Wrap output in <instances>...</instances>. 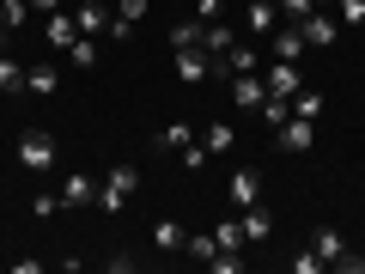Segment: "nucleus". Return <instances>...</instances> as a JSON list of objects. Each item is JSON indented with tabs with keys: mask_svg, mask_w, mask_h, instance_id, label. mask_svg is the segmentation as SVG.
<instances>
[{
	"mask_svg": "<svg viewBox=\"0 0 365 274\" xmlns=\"http://www.w3.org/2000/svg\"><path fill=\"white\" fill-rule=\"evenodd\" d=\"M55 6H61V0H31V13H55Z\"/></svg>",
	"mask_w": 365,
	"mask_h": 274,
	"instance_id": "4c0bfd02",
	"label": "nucleus"
},
{
	"mask_svg": "<svg viewBox=\"0 0 365 274\" xmlns=\"http://www.w3.org/2000/svg\"><path fill=\"white\" fill-rule=\"evenodd\" d=\"M274 25H280V6L274 0H244V31L250 37H274Z\"/></svg>",
	"mask_w": 365,
	"mask_h": 274,
	"instance_id": "423d86ee",
	"label": "nucleus"
},
{
	"mask_svg": "<svg viewBox=\"0 0 365 274\" xmlns=\"http://www.w3.org/2000/svg\"><path fill=\"white\" fill-rule=\"evenodd\" d=\"M207 73H213V55L207 49H177V79H182V86H201Z\"/></svg>",
	"mask_w": 365,
	"mask_h": 274,
	"instance_id": "ddd939ff",
	"label": "nucleus"
},
{
	"mask_svg": "<svg viewBox=\"0 0 365 274\" xmlns=\"http://www.w3.org/2000/svg\"><path fill=\"white\" fill-rule=\"evenodd\" d=\"M31 213H37V220H55V213H61V189H37V196H31Z\"/></svg>",
	"mask_w": 365,
	"mask_h": 274,
	"instance_id": "bb28decb",
	"label": "nucleus"
},
{
	"mask_svg": "<svg viewBox=\"0 0 365 274\" xmlns=\"http://www.w3.org/2000/svg\"><path fill=\"white\" fill-rule=\"evenodd\" d=\"M182 165H189V171H201V165H207V146H201V141H189V146H182Z\"/></svg>",
	"mask_w": 365,
	"mask_h": 274,
	"instance_id": "f704fd0d",
	"label": "nucleus"
},
{
	"mask_svg": "<svg viewBox=\"0 0 365 274\" xmlns=\"http://www.w3.org/2000/svg\"><path fill=\"white\" fill-rule=\"evenodd\" d=\"M335 268H341V274H365V256H353V250H341V256H335Z\"/></svg>",
	"mask_w": 365,
	"mask_h": 274,
	"instance_id": "e433bc0d",
	"label": "nucleus"
},
{
	"mask_svg": "<svg viewBox=\"0 0 365 274\" xmlns=\"http://www.w3.org/2000/svg\"><path fill=\"white\" fill-rule=\"evenodd\" d=\"M67 61L86 73V67H98V37H73V49H67Z\"/></svg>",
	"mask_w": 365,
	"mask_h": 274,
	"instance_id": "5701e85b",
	"label": "nucleus"
},
{
	"mask_svg": "<svg viewBox=\"0 0 365 274\" xmlns=\"http://www.w3.org/2000/svg\"><path fill=\"white\" fill-rule=\"evenodd\" d=\"M287 268H292V274H323V256H317V250H299Z\"/></svg>",
	"mask_w": 365,
	"mask_h": 274,
	"instance_id": "473e14b6",
	"label": "nucleus"
},
{
	"mask_svg": "<svg viewBox=\"0 0 365 274\" xmlns=\"http://www.w3.org/2000/svg\"><path fill=\"white\" fill-rule=\"evenodd\" d=\"M274 146H280V153H311V146H317V122L287 116L280 128H274Z\"/></svg>",
	"mask_w": 365,
	"mask_h": 274,
	"instance_id": "7ed1b4c3",
	"label": "nucleus"
},
{
	"mask_svg": "<svg viewBox=\"0 0 365 274\" xmlns=\"http://www.w3.org/2000/svg\"><path fill=\"white\" fill-rule=\"evenodd\" d=\"M6 43H13V25H6V19H0V49H6Z\"/></svg>",
	"mask_w": 365,
	"mask_h": 274,
	"instance_id": "58836bf2",
	"label": "nucleus"
},
{
	"mask_svg": "<svg viewBox=\"0 0 365 274\" xmlns=\"http://www.w3.org/2000/svg\"><path fill=\"white\" fill-rule=\"evenodd\" d=\"M268 91H274V98H299V91H304L299 61H268Z\"/></svg>",
	"mask_w": 365,
	"mask_h": 274,
	"instance_id": "9d476101",
	"label": "nucleus"
},
{
	"mask_svg": "<svg viewBox=\"0 0 365 274\" xmlns=\"http://www.w3.org/2000/svg\"><path fill=\"white\" fill-rule=\"evenodd\" d=\"M329 13H335L341 25H365V0H335V6H329Z\"/></svg>",
	"mask_w": 365,
	"mask_h": 274,
	"instance_id": "7c9ffc66",
	"label": "nucleus"
},
{
	"mask_svg": "<svg viewBox=\"0 0 365 274\" xmlns=\"http://www.w3.org/2000/svg\"><path fill=\"white\" fill-rule=\"evenodd\" d=\"M213 274H244V250H213Z\"/></svg>",
	"mask_w": 365,
	"mask_h": 274,
	"instance_id": "c756f323",
	"label": "nucleus"
},
{
	"mask_svg": "<svg viewBox=\"0 0 365 274\" xmlns=\"http://www.w3.org/2000/svg\"><path fill=\"white\" fill-rule=\"evenodd\" d=\"M189 141H195V128H189V122H170V128H158V146H177V153H182Z\"/></svg>",
	"mask_w": 365,
	"mask_h": 274,
	"instance_id": "c85d7f7f",
	"label": "nucleus"
},
{
	"mask_svg": "<svg viewBox=\"0 0 365 274\" xmlns=\"http://www.w3.org/2000/svg\"><path fill=\"white\" fill-rule=\"evenodd\" d=\"M304 49H311V43H304V31L280 19V25H274V61H304Z\"/></svg>",
	"mask_w": 365,
	"mask_h": 274,
	"instance_id": "9b49d317",
	"label": "nucleus"
},
{
	"mask_svg": "<svg viewBox=\"0 0 365 274\" xmlns=\"http://www.w3.org/2000/svg\"><path fill=\"white\" fill-rule=\"evenodd\" d=\"M19 165L37 171V177H43V171H55V165H61L55 134H49V128H25V134H19Z\"/></svg>",
	"mask_w": 365,
	"mask_h": 274,
	"instance_id": "f03ea898",
	"label": "nucleus"
},
{
	"mask_svg": "<svg viewBox=\"0 0 365 274\" xmlns=\"http://www.w3.org/2000/svg\"><path fill=\"white\" fill-rule=\"evenodd\" d=\"M220 13H225V0H195V19H201V25H213Z\"/></svg>",
	"mask_w": 365,
	"mask_h": 274,
	"instance_id": "c9c22d12",
	"label": "nucleus"
},
{
	"mask_svg": "<svg viewBox=\"0 0 365 274\" xmlns=\"http://www.w3.org/2000/svg\"><path fill=\"white\" fill-rule=\"evenodd\" d=\"M110 0H79L73 6V25H79V37H98V31H110Z\"/></svg>",
	"mask_w": 365,
	"mask_h": 274,
	"instance_id": "39448f33",
	"label": "nucleus"
},
{
	"mask_svg": "<svg viewBox=\"0 0 365 274\" xmlns=\"http://www.w3.org/2000/svg\"><path fill=\"white\" fill-rule=\"evenodd\" d=\"M225 201H232V208H256L262 201V171H232V189H225Z\"/></svg>",
	"mask_w": 365,
	"mask_h": 274,
	"instance_id": "1a4fd4ad",
	"label": "nucleus"
},
{
	"mask_svg": "<svg viewBox=\"0 0 365 274\" xmlns=\"http://www.w3.org/2000/svg\"><path fill=\"white\" fill-rule=\"evenodd\" d=\"M146 6H153V0H116V13H110V31H104V37H134V25H140V19H146Z\"/></svg>",
	"mask_w": 365,
	"mask_h": 274,
	"instance_id": "0eeeda50",
	"label": "nucleus"
},
{
	"mask_svg": "<svg viewBox=\"0 0 365 274\" xmlns=\"http://www.w3.org/2000/svg\"><path fill=\"white\" fill-rule=\"evenodd\" d=\"M292 116H304V122H317V116H323V91H317V86H304L299 98H292Z\"/></svg>",
	"mask_w": 365,
	"mask_h": 274,
	"instance_id": "4be33fe9",
	"label": "nucleus"
},
{
	"mask_svg": "<svg viewBox=\"0 0 365 274\" xmlns=\"http://www.w3.org/2000/svg\"><path fill=\"white\" fill-rule=\"evenodd\" d=\"M232 43H237V37H232L225 25H220V19H213V25H207V37H201V49H207V55H225Z\"/></svg>",
	"mask_w": 365,
	"mask_h": 274,
	"instance_id": "cd10ccee",
	"label": "nucleus"
},
{
	"mask_svg": "<svg viewBox=\"0 0 365 274\" xmlns=\"http://www.w3.org/2000/svg\"><path fill=\"white\" fill-rule=\"evenodd\" d=\"M262 98H268V79L232 73V104H237V110H262Z\"/></svg>",
	"mask_w": 365,
	"mask_h": 274,
	"instance_id": "4468645a",
	"label": "nucleus"
},
{
	"mask_svg": "<svg viewBox=\"0 0 365 274\" xmlns=\"http://www.w3.org/2000/svg\"><path fill=\"white\" fill-rule=\"evenodd\" d=\"M311 250H317V256H323V268H335V256H341V250H347V238H341L335 225H323V232L311 238Z\"/></svg>",
	"mask_w": 365,
	"mask_h": 274,
	"instance_id": "6ab92c4d",
	"label": "nucleus"
},
{
	"mask_svg": "<svg viewBox=\"0 0 365 274\" xmlns=\"http://www.w3.org/2000/svg\"><path fill=\"white\" fill-rule=\"evenodd\" d=\"M43 37H49V49H73V37H79V25H73V13H49V25H43Z\"/></svg>",
	"mask_w": 365,
	"mask_h": 274,
	"instance_id": "dca6fc26",
	"label": "nucleus"
},
{
	"mask_svg": "<svg viewBox=\"0 0 365 274\" xmlns=\"http://www.w3.org/2000/svg\"><path fill=\"white\" fill-rule=\"evenodd\" d=\"M91 201H98V183L86 171H67L61 177V208H91Z\"/></svg>",
	"mask_w": 365,
	"mask_h": 274,
	"instance_id": "f8f14e48",
	"label": "nucleus"
},
{
	"mask_svg": "<svg viewBox=\"0 0 365 274\" xmlns=\"http://www.w3.org/2000/svg\"><path fill=\"white\" fill-rule=\"evenodd\" d=\"M317 6H335V0H317Z\"/></svg>",
	"mask_w": 365,
	"mask_h": 274,
	"instance_id": "ea45409f",
	"label": "nucleus"
},
{
	"mask_svg": "<svg viewBox=\"0 0 365 274\" xmlns=\"http://www.w3.org/2000/svg\"><path fill=\"white\" fill-rule=\"evenodd\" d=\"M0 91H25V67H19L6 49H0Z\"/></svg>",
	"mask_w": 365,
	"mask_h": 274,
	"instance_id": "a878e982",
	"label": "nucleus"
},
{
	"mask_svg": "<svg viewBox=\"0 0 365 274\" xmlns=\"http://www.w3.org/2000/svg\"><path fill=\"white\" fill-rule=\"evenodd\" d=\"M25 91L31 98H55V91H61V67H49V61L25 67Z\"/></svg>",
	"mask_w": 365,
	"mask_h": 274,
	"instance_id": "2eb2a0df",
	"label": "nucleus"
},
{
	"mask_svg": "<svg viewBox=\"0 0 365 274\" xmlns=\"http://www.w3.org/2000/svg\"><path fill=\"white\" fill-rule=\"evenodd\" d=\"M299 31H304L311 49H335V43H341V19H329V13H304Z\"/></svg>",
	"mask_w": 365,
	"mask_h": 274,
	"instance_id": "20e7f679",
	"label": "nucleus"
},
{
	"mask_svg": "<svg viewBox=\"0 0 365 274\" xmlns=\"http://www.w3.org/2000/svg\"><path fill=\"white\" fill-rule=\"evenodd\" d=\"M268 232H274V213L262 208V201H256V208H244V238H250V244H262Z\"/></svg>",
	"mask_w": 365,
	"mask_h": 274,
	"instance_id": "aec40b11",
	"label": "nucleus"
},
{
	"mask_svg": "<svg viewBox=\"0 0 365 274\" xmlns=\"http://www.w3.org/2000/svg\"><path fill=\"white\" fill-rule=\"evenodd\" d=\"M232 122H207V128H201V146H207V158H220V153H232Z\"/></svg>",
	"mask_w": 365,
	"mask_h": 274,
	"instance_id": "a211bd4d",
	"label": "nucleus"
},
{
	"mask_svg": "<svg viewBox=\"0 0 365 274\" xmlns=\"http://www.w3.org/2000/svg\"><path fill=\"white\" fill-rule=\"evenodd\" d=\"M304 13H317V0H280V19H287V25H299Z\"/></svg>",
	"mask_w": 365,
	"mask_h": 274,
	"instance_id": "72a5a7b5",
	"label": "nucleus"
},
{
	"mask_svg": "<svg viewBox=\"0 0 365 274\" xmlns=\"http://www.w3.org/2000/svg\"><path fill=\"white\" fill-rule=\"evenodd\" d=\"M0 19H6V25H25V19H31V0H0Z\"/></svg>",
	"mask_w": 365,
	"mask_h": 274,
	"instance_id": "2f4dec72",
	"label": "nucleus"
},
{
	"mask_svg": "<svg viewBox=\"0 0 365 274\" xmlns=\"http://www.w3.org/2000/svg\"><path fill=\"white\" fill-rule=\"evenodd\" d=\"M182 238H189V232H182V220H158L153 225V244L158 250H182Z\"/></svg>",
	"mask_w": 365,
	"mask_h": 274,
	"instance_id": "412c9836",
	"label": "nucleus"
},
{
	"mask_svg": "<svg viewBox=\"0 0 365 274\" xmlns=\"http://www.w3.org/2000/svg\"><path fill=\"white\" fill-rule=\"evenodd\" d=\"M213 238H220V250H244L250 238H244V220H220L213 225Z\"/></svg>",
	"mask_w": 365,
	"mask_h": 274,
	"instance_id": "393cba45",
	"label": "nucleus"
},
{
	"mask_svg": "<svg viewBox=\"0 0 365 274\" xmlns=\"http://www.w3.org/2000/svg\"><path fill=\"white\" fill-rule=\"evenodd\" d=\"M201 37H207L201 19H177V25H170V49H201Z\"/></svg>",
	"mask_w": 365,
	"mask_h": 274,
	"instance_id": "f3484780",
	"label": "nucleus"
},
{
	"mask_svg": "<svg viewBox=\"0 0 365 274\" xmlns=\"http://www.w3.org/2000/svg\"><path fill=\"white\" fill-rule=\"evenodd\" d=\"M256 67H262V61H256V49H250L244 37H237L225 55H213V73H225V79H232V73H256Z\"/></svg>",
	"mask_w": 365,
	"mask_h": 274,
	"instance_id": "6e6552de",
	"label": "nucleus"
},
{
	"mask_svg": "<svg viewBox=\"0 0 365 274\" xmlns=\"http://www.w3.org/2000/svg\"><path fill=\"white\" fill-rule=\"evenodd\" d=\"M182 250H189L195 262H213V250H220V238H213V232H189V238H182Z\"/></svg>",
	"mask_w": 365,
	"mask_h": 274,
	"instance_id": "b1692460",
	"label": "nucleus"
},
{
	"mask_svg": "<svg viewBox=\"0 0 365 274\" xmlns=\"http://www.w3.org/2000/svg\"><path fill=\"white\" fill-rule=\"evenodd\" d=\"M134 189H140V171L122 158V165H110V177L98 183V208H104V213H122V208L134 201Z\"/></svg>",
	"mask_w": 365,
	"mask_h": 274,
	"instance_id": "f257e3e1",
	"label": "nucleus"
}]
</instances>
